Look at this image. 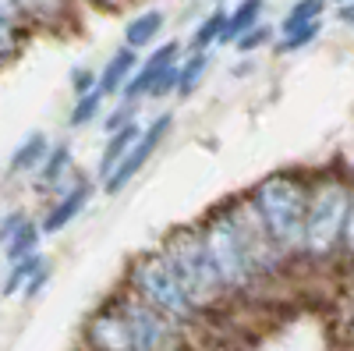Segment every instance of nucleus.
<instances>
[{"label": "nucleus", "instance_id": "8", "mask_svg": "<svg viewBox=\"0 0 354 351\" xmlns=\"http://www.w3.org/2000/svg\"><path fill=\"white\" fill-rule=\"evenodd\" d=\"M177 61H181V43H163V46H156L145 61H138V68H135V75L128 78V85L117 96H121V103H135L138 107V100H149V89L156 85V78L167 71V68H174Z\"/></svg>", "mask_w": 354, "mask_h": 351}, {"label": "nucleus", "instance_id": "31", "mask_svg": "<svg viewBox=\"0 0 354 351\" xmlns=\"http://www.w3.org/2000/svg\"><path fill=\"white\" fill-rule=\"evenodd\" d=\"M46 280H50V262H43V267H39L32 277H28V284H25V295H28V298H36L39 291H43V284H46Z\"/></svg>", "mask_w": 354, "mask_h": 351}, {"label": "nucleus", "instance_id": "34", "mask_svg": "<svg viewBox=\"0 0 354 351\" xmlns=\"http://www.w3.org/2000/svg\"><path fill=\"white\" fill-rule=\"evenodd\" d=\"M333 4H351V0H333Z\"/></svg>", "mask_w": 354, "mask_h": 351}, {"label": "nucleus", "instance_id": "15", "mask_svg": "<svg viewBox=\"0 0 354 351\" xmlns=\"http://www.w3.org/2000/svg\"><path fill=\"white\" fill-rule=\"evenodd\" d=\"M163 11H142L138 18H131L128 25H124V46L128 50H145V46H153L156 39H160V33H163Z\"/></svg>", "mask_w": 354, "mask_h": 351}, {"label": "nucleus", "instance_id": "1", "mask_svg": "<svg viewBox=\"0 0 354 351\" xmlns=\"http://www.w3.org/2000/svg\"><path fill=\"white\" fill-rule=\"evenodd\" d=\"M252 206L262 220V227L270 231L273 245L290 255V252H301L305 242V210H308V188L290 178V174H273L255 185L252 192Z\"/></svg>", "mask_w": 354, "mask_h": 351}, {"label": "nucleus", "instance_id": "3", "mask_svg": "<svg viewBox=\"0 0 354 351\" xmlns=\"http://www.w3.org/2000/svg\"><path fill=\"white\" fill-rule=\"evenodd\" d=\"M128 284H131V295H138L142 302H149L153 309H160L163 316H170L174 323H192L198 316L195 302L188 298V291L177 280L174 267L167 262L163 252H145L131 262V273H128Z\"/></svg>", "mask_w": 354, "mask_h": 351}, {"label": "nucleus", "instance_id": "28", "mask_svg": "<svg viewBox=\"0 0 354 351\" xmlns=\"http://www.w3.org/2000/svg\"><path fill=\"white\" fill-rule=\"evenodd\" d=\"M170 93H177V64L167 68V71L156 78V85L149 89V100H163V96H170Z\"/></svg>", "mask_w": 354, "mask_h": 351}, {"label": "nucleus", "instance_id": "21", "mask_svg": "<svg viewBox=\"0 0 354 351\" xmlns=\"http://www.w3.org/2000/svg\"><path fill=\"white\" fill-rule=\"evenodd\" d=\"M103 93L100 89H93V93H85V96H75V107H71V114H68V125L71 128H85V125H93V117H100V110H103Z\"/></svg>", "mask_w": 354, "mask_h": 351}, {"label": "nucleus", "instance_id": "26", "mask_svg": "<svg viewBox=\"0 0 354 351\" xmlns=\"http://www.w3.org/2000/svg\"><path fill=\"white\" fill-rule=\"evenodd\" d=\"M270 39H273V28H270V25H252L245 36H238V39H234V46H238L241 53H252V50L266 46Z\"/></svg>", "mask_w": 354, "mask_h": 351}, {"label": "nucleus", "instance_id": "25", "mask_svg": "<svg viewBox=\"0 0 354 351\" xmlns=\"http://www.w3.org/2000/svg\"><path fill=\"white\" fill-rule=\"evenodd\" d=\"M18 50H21V28L15 21H0V64L11 61Z\"/></svg>", "mask_w": 354, "mask_h": 351}, {"label": "nucleus", "instance_id": "10", "mask_svg": "<svg viewBox=\"0 0 354 351\" xmlns=\"http://www.w3.org/2000/svg\"><path fill=\"white\" fill-rule=\"evenodd\" d=\"M93 199V185H88L85 178H75L71 185H64L61 192H57V199H53V206L46 210V217H43V234H57V231H64L82 210H85V202Z\"/></svg>", "mask_w": 354, "mask_h": 351}, {"label": "nucleus", "instance_id": "33", "mask_svg": "<svg viewBox=\"0 0 354 351\" xmlns=\"http://www.w3.org/2000/svg\"><path fill=\"white\" fill-rule=\"evenodd\" d=\"M340 21L354 28V0H351V4H340Z\"/></svg>", "mask_w": 354, "mask_h": 351}, {"label": "nucleus", "instance_id": "9", "mask_svg": "<svg viewBox=\"0 0 354 351\" xmlns=\"http://www.w3.org/2000/svg\"><path fill=\"white\" fill-rule=\"evenodd\" d=\"M85 341L93 351H135L131 348V334H128V323H124V312L121 305H106L100 309L93 319H88V330H85Z\"/></svg>", "mask_w": 354, "mask_h": 351}, {"label": "nucleus", "instance_id": "6", "mask_svg": "<svg viewBox=\"0 0 354 351\" xmlns=\"http://www.w3.org/2000/svg\"><path fill=\"white\" fill-rule=\"evenodd\" d=\"M117 305L124 312V323H128L135 351H181L185 348L181 323H174L170 316H163L149 302H142L138 295L128 291L124 298H117Z\"/></svg>", "mask_w": 354, "mask_h": 351}, {"label": "nucleus", "instance_id": "7", "mask_svg": "<svg viewBox=\"0 0 354 351\" xmlns=\"http://www.w3.org/2000/svg\"><path fill=\"white\" fill-rule=\"evenodd\" d=\"M170 125H174V114H156L153 121L138 132V138H135L131 150L124 153V160L117 163V167L106 174V178H103V192H106V195H117L121 188H128V185H131V178H135V174H138L145 163H149V156L160 150L163 138L170 135Z\"/></svg>", "mask_w": 354, "mask_h": 351}, {"label": "nucleus", "instance_id": "12", "mask_svg": "<svg viewBox=\"0 0 354 351\" xmlns=\"http://www.w3.org/2000/svg\"><path fill=\"white\" fill-rule=\"evenodd\" d=\"M46 153H50V138H46L43 132L25 135V138L15 145L11 160H8V178H15V174H36Z\"/></svg>", "mask_w": 354, "mask_h": 351}, {"label": "nucleus", "instance_id": "11", "mask_svg": "<svg viewBox=\"0 0 354 351\" xmlns=\"http://www.w3.org/2000/svg\"><path fill=\"white\" fill-rule=\"evenodd\" d=\"M71 163H75V156H71V145H68V142L50 145V153L43 156L39 170L32 174L36 188H39V192H53V188L61 192V188H64V178L71 174Z\"/></svg>", "mask_w": 354, "mask_h": 351}, {"label": "nucleus", "instance_id": "16", "mask_svg": "<svg viewBox=\"0 0 354 351\" xmlns=\"http://www.w3.org/2000/svg\"><path fill=\"white\" fill-rule=\"evenodd\" d=\"M262 8H266V0H241V4H234V11H227V21H223L220 43H234L238 36H245L252 25H259Z\"/></svg>", "mask_w": 354, "mask_h": 351}, {"label": "nucleus", "instance_id": "20", "mask_svg": "<svg viewBox=\"0 0 354 351\" xmlns=\"http://www.w3.org/2000/svg\"><path fill=\"white\" fill-rule=\"evenodd\" d=\"M43 255L39 252H32V255H25V259H15V262H8L11 267V273H8V280H4V287H0V295H18V291H25V284H28V277H32L39 267H43Z\"/></svg>", "mask_w": 354, "mask_h": 351}, {"label": "nucleus", "instance_id": "13", "mask_svg": "<svg viewBox=\"0 0 354 351\" xmlns=\"http://www.w3.org/2000/svg\"><path fill=\"white\" fill-rule=\"evenodd\" d=\"M135 68H138V50H128V46H121L110 61H106V68L100 71V93L103 96H117L128 85V78L135 75Z\"/></svg>", "mask_w": 354, "mask_h": 351}, {"label": "nucleus", "instance_id": "14", "mask_svg": "<svg viewBox=\"0 0 354 351\" xmlns=\"http://www.w3.org/2000/svg\"><path fill=\"white\" fill-rule=\"evenodd\" d=\"M138 132H142V125L138 121H128V125H121L117 132H110V138H106V145H103V156H100V167H96V174H100V181L106 178V174L124 160V153L135 145V138H138Z\"/></svg>", "mask_w": 354, "mask_h": 351}, {"label": "nucleus", "instance_id": "2", "mask_svg": "<svg viewBox=\"0 0 354 351\" xmlns=\"http://www.w3.org/2000/svg\"><path fill=\"white\" fill-rule=\"evenodd\" d=\"M167 255V262L174 267L177 280H181V287L188 291V298L195 302V309H213L227 291L220 284V273L213 267V259L209 252H205V242H202V231L195 227H181V231H174L170 238L163 242L160 249Z\"/></svg>", "mask_w": 354, "mask_h": 351}, {"label": "nucleus", "instance_id": "30", "mask_svg": "<svg viewBox=\"0 0 354 351\" xmlns=\"http://www.w3.org/2000/svg\"><path fill=\"white\" fill-rule=\"evenodd\" d=\"M340 245L354 255V188H351V199H347V217H344V234H340Z\"/></svg>", "mask_w": 354, "mask_h": 351}, {"label": "nucleus", "instance_id": "17", "mask_svg": "<svg viewBox=\"0 0 354 351\" xmlns=\"http://www.w3.org/2000/svg\"><path fill=\"white\" fill-rule=\"evenodd\" d=\"M209 50H195L192 57H185V61H177V93L181 96H192L198 89L202 75L209 71Z\"/></svg>", "mask_w": 354, "mask_h": 351}, {"label": "nucleus", "instance_id": "5", "mask_svg": "<svg viewBox=\"0 0 354 351\" xmlns=\"http://www.w3.org/2000/svg\"><path fill=\"white\" fill-rule=\"evenodd\" d=\"M202 242H205V252H209L227 295H234V291H248L259 280V270H255V262L248 255V245L241 238L238 224H234L230 210H220V213L209 217V224L202 227Z\"/></svg>", "mask_w": 354, "mask_h": 351}, {"label": "nucleus", "instance_id": "32", "mask_svg": "<svg viewBox=\"0 0 354 351\" xmlns=\"http://www.w3.org/2000/svg\"><path fill=\"white\" fill-rule=\"evenodd\" d=\"M0 21H21V4L18 0H0Z\"/></svg>", "mask_w": 354, "mask_h": 351}, {"label": "nucleus", "instance_id": "18", "mask_svg": "<svg viewBox=\"0 0 354 351\" xmlns=\"http://www.w3.org/2000/svg\"><path fill=\"white\" fill-rule=\"evenodd\" d=\"M39 238H43V227H36L32 220H25V224L11 234V238L4 242V255H8V262L39 252Z\"/></svg>", "mask_w": 354, "mask_h": 351}, {"label": "nucleus", "instance_id": "23", "mask_svg": "<svg viewBox=\"0 0 354 351\" xmlns=\"http://www.w3.org/2000/svg\"><path fill=\"white\" fill-rule=\"evenodd\" d=\"M322 11H326V0H298V4L283 15L280 33H287V28H294V25H305V21H319Z\"/></svg>", "mask_w": 354, "mask_h": 351}, {"label": "nucleus", "instance_id": "19", "mask_svg": "<svg viewBox=\"0 0 354 351\" xmlns=\"http://www.w3.org/2000/svg\"><path fill=\"white\" fill-rule=\"evenodd\" d=\"M21 18L36 21V25H57L68 15V0H18Z\"/></svg>", "mask_w": 354, "mask_h": 351}, {"label": "nucleus", "instance_id": "22", "mask_svg": "<svg viewBox=\"0 0 354 351\" xmlns=\"http://www.w3.org/2000/svg\"><path fill=\"white\" fill-rule=\"evenodd\" d=\"M223 21H227V11H209L198 25H195V36H192V46L195 50H209L220 43V33H223Z\"/></svg>", "mask_w": 354, "mask_h": 351}, {"label": "nucleus", "instance_id": "27", "mask_svg": "<svg viewBox=\"0 0 354 351\" xmlns=\"http://www.w3.org/2000/svg\"><path fill=\"white\" fill-rule=\"evenodd\" d=\"M93 89H100V75L93 68H75L71 71V93L75 96H85V93H93Z\"/></svg>", "mask_w": 354, "mask_h": 351}, {"label": "nucleus", "instance_id": "24", "mask_svg": "<svg viewBox=\"0 0 354 351\" xmlns=\"http://www.w3.org/2000/svg\"><path fill=\"white\" fill-rule=\"evenodd\" d=\"M319 33H322V21H305V25H294V28H287V33H280L277 50H283V53H290V50H301V46H308Z\"/></svg>", "mask_w": 354, "mask_h": 351}, {"label": "nucleus", "instance_id": "29", "mask_svg": "<svg viewBox=\"0 0 354 351\" xmlns=\"http://www.w3.org/2000/svg\"><path fill=\"white\" fill-rule=\"evenodd\" d=\"M25 220H28V213H21V210H11L8 217H0V245H4Z\"/></svg>", "mask_w": 354, "mask_h": 351}, {"label": "nucleus", "instance_id": "4", "mask_svg": "<svg viewBox=\"0 0 354 351\" xmlns=\"http://www.w3.org/2000/svg\"><path fill=\"white\" fill-rule=\"evenodd\" d=\"M347 199L351 185L340 178H322L308 192V210H305V242L301 252L312 259H326L340 249L344 217H347Z\"/></svg>", "mask_w": 354, "mask_h": 351}]
</instances>
